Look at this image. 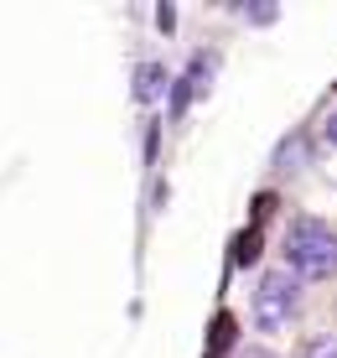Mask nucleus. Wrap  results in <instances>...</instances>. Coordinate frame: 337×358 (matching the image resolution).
I'll return each mask as SVG.
<instances>
[{
  "mask_svg": "<svg viewBox=\"0 0 337 358\" xmlns=\"http://www.w3.org/2000/svg\"><path fill=\"white\" fill-rule=\"evenodd\" d=\"M285 270L296 280H332L337 275V234L322 218H296L285 234Z\"/></svg>",
  "mask_w": 337,
  "mask_h": 358,
  "instance_id": "nucleus-1",
  "label": "nucleus"
},
{
  "mask_svg": "<svg viewBox=\"0 0 337 358\" xmlns=\"http://www.w3.org/2000/svg\"><path fill=\"white\" fill-rule=\"evenodd\" d=\"M296 291H301V280H296L291 270H265V275H259V291H254V327L275 332V327L291 322Z\"/></svg>",
  "mask_w": 337,
  "mask_h": 358,
  "instance_id": "nucleus-2",
  "label": "nucleus"
},
{
  "mask_svg": "<svg viewBox=\"0 0 337 358\" xmlns=\"http://www.w3.org/2000/svg\"><path fill=\"white\" fill-rule=\"evenodd\" d=\"M135 78H141V83H135V94H141L145 104H151V99H161V89H166V68H161V63H145Z\"/></svg>",
  "mask_w": 337,
  "mask_h": 358,
  "instance_id": "nucleus-3",
  "label": "nucleus"
},
{
  "mask_svg": "<svg viewBox=\"0 0 337 358\" xmlns=\"http://www.w3.org/2000/svg\"><path fill=\"white\" fill-rule=\"evenodd\" d=\"M301 358H337V332H317V338H306Z\"/></svg>",
  "mask_w": 337,
  "mask_h": 358,
  "instance_id": "nucleus-4",
  "label": "nucleus"
},
{
  "mask_svg": "<svg viewBox=\"0 0 337 358\" xmlns=\"http://www.w3.org/2000/svg\"><path fill=\"white\" fill-rule=\"evenodd\" d=\"M259 255V234H249V239H239V265H249Z\"/></svg>",
  "mask_w": 337,
  "mask_h": 358,
  "instance_id": "nucleus-5",
  "label": "nucleus"
},
{
  "mask_svg": "<svg viewBox=\"0 0 337 358\" xmlns=\"http://www.w3.org/2000/svg\"><path fill=\"white\" fill-rule=\"evenodd\" d=\"M327 141L337 145V109H332V120H327Z\"/></svg>",
  "mask_w": 337,
  "mask_h": 358,
  "instance_id": "nucleus-6",
  "label": "nucleus"
},
{
  "mask_svg": "<svg viewBox=\"0 0 337 358\" xmlns=\"http://www.w3.org/2000/svg\"><path fill=\"white\" fill-rule=\"evenodd\" d=\"M249 358H270V353H249Z\"/></svg>",
  "mask_w": 337,
  "mask_h": 358,
  "instance_id": "nucleus-7",
  "label": "nucleus"
}]
</instances>
